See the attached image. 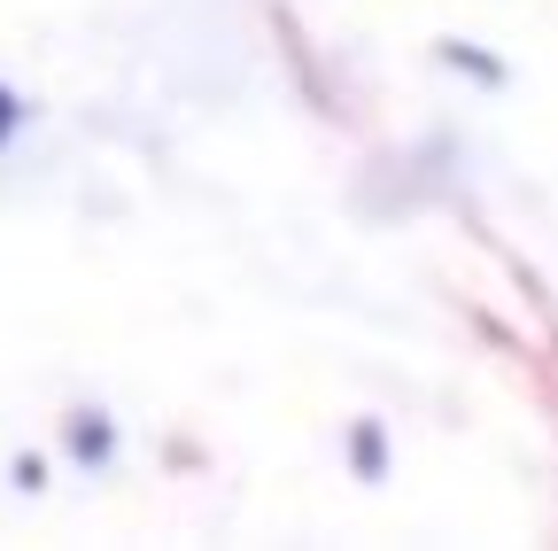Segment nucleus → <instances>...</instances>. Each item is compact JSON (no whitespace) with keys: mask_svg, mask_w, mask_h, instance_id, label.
<instances>
[{"mask_svg":"<svg viewBox=\"0 0 558 551\" xmlns=\"http://www.w3.org/2000/svg\"><path fill=\"white\" fill-rule=\"evenodd\" d=\"M9 132H16V94L0 86V148H9Z\"/></svg>","mask_w":558,"mask_h":551,"instance_id":"nucleus-1","label":"nucleus"}]
</instances>
